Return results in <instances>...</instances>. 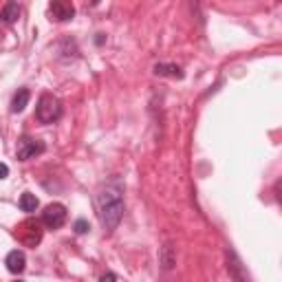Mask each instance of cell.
Masks as SVG:
<instances>
[{
  "label": "cell",
  "mask_w": 282,
  "mask_h": 282,
  "mask_svg": "<svg viewBox=\"0 0 282 282\" xmlns=\"http://www.w3.org/2000/svg\"><path fill=\"white\" fill-rule=\"evenodd\" d=\"M97 212L99 220L106 232H112L119 225L124 216V196H122V185L117 181L106 183L104 188L97 192Z\"/></svg>",
  "instance_id": "cell-1"
},
{
  "label": "cell",
  "mask_w": 282,
  "mask_h": 282,
  "mask_svg": "<svg viewBox=\"0 0 282 282\" xmlns=\"http://www.w3.org/2000/svg\"><path fill=\"white\" fill-rule=\"evenodd\" d=\"M60 115H62V106L60 101L53 97V95H42L38 101V108H35V117H38L40 124H53L58 122Z\"/></svg>",
  "instance_id": "cell-2"
},
{
  "label": "cell",
  "mask_w": 282,
  "mask_h": 282,
  "mask_svg": "<svg viewBox=\"0 0 282 282\" xmlns=\"http://www.w3.org/2000/svg\"><path fill=\"white\" fill-rule=\"evenodd\" d=\"M16 236L20 238L27 247H35V245L42 241V227H40L38 220H25V223L18 227Z\"/></svg>",
  "instance_id": "cell-3"
},
{
  "label": "cell",
  "mask_w": 282,
  "mask_h": 282,
  "mask_svg": "<svg viewBox=\"0 0 282 282\" xmlns=\"http://www.w3.org/2000/svg\"><path fill=\"white\" fill-rule=\"evenodd\" d=\"M64 220H67V207H64L62 203H51V205L42 212V223L49 227V230L62 227Z\"/></svg>",
  "instance_id": "cell-4"
},
{
  "label": "cell",
  "mask_w": 282,
  "mask_h": 282,
  "mask_svg": "<svg viewBox=\"0 0 282 282\" xmlns=\"http://www.w3.org/2000/svg\"><path fill=\"white\" fill-rule=\"evenodd\" d=\"M40 152H44V143L35 141V139H31V137H22V139L18 141L16 154H18V159L20 161H27V159H31V157H35V154H40Z\"/></svg>",
  "instance_id": "cell-5"
},
{
  "label": "cell",
  "mask_w": 282,
  "mask_h": 282,
  "mask_svg": "<svg viewBox=\"0 0 282 282\" xmlns=\"http://www.w3.org/2000/svg\"><path fill=\"white\" fill-rule=\"evenodd\" d=\"M51 14L55 20L64 22V20H71L75 16V7L71 0H51Z\"/></svg>",
  "instance_id": "cell-6"
},
{
  "label": "cell",
  "mask_w": 282,
  "mask_h": 282,
  "mask_svg": "<svg viewBox=\"0 0 282 282\" xmlns=\"http://www.w3.org/2000/svg\"><path fill=\"white\" fill-rule=\"evenodd\" d=\"M5 265H7V269L11 273H22L25 271V265H27V258H25V254H22L20 249H14V251H9L7 254Z\"/></svg>",
  "instance_id": "cell-7"
},
{
  "label": "cell",
  "mask_w": 282,
  "mask_h": 282,
  "mask_svg": "<svg viewBox=\"0 0 282 282\" xmlns=\"http://www.w3.org/2000/svg\"><path fill=\"white\" fill-rule=\"evenodd\" d=\"M18 16H20V5H18L16 0H9V3L5 5L3 9H0V22H5V25H11V22H16Z\"/></svg>",
  "instance_id": "cell-8"
},
{
  "label": "cell",
  "mask_w": 282,
  "mask_h": 282,
  "mask_svg": "<svg viewBox=\"0 0 282 282\" xmlns=\"http://www.w3.org/2000/svg\"><path fill=\"white\" fill-rule=\"evenodd\" d=\"M29 97H31V95H29L27 88H20V91L14 95V101H11V110H14V112H22L27 108V104H29Z\"/></svg>",
  "instance_id": "cell-9"
},
{
  "label": "cell",
  "mask_w": 282,
  "mask_h": 282,
  "mask_svg": "<svg viewBox=\"0 0 282 282\" xmlns=\"http://www.w3.org/2000/svg\"><path fill=\"white\" fill-rule=\"evenodd\" d=\"M40 205V201L35 199V194H31V192H25V194L20 196V209L22 212H35Z\"/></svg>",
  "instance_id": "cell-10"
},
{
  "label": "cell",
  "mask_w": 282,
  "mask_h": 282,
  "mask_svg": "<svg viewBox=\"0 0 282 282\" xmlns=\"http://www.w3.org/2000/svg\"><path fill=\"white\" fill-rule=\"evenodd\" d=\"M154 73L157 75H170V77H179L181 80L183 73H181V69L175 67V64H157L154 67Z\"/></svg>",
  "instance_id": "cell-11"
},
{
  "label": "cell",
  "mask_w": 282,
  "mask_h": 282,
  "mask_svg": "<svg viewBox=\"0 0 282 282\" xmlns=\"http://www.w3.org/2000/svg\"><path fill=\"white\" fill-rule=\"evenodd\" d=\"M161 265H163L165 269L175 267V256H172V247H170V245H165V247L161 249Z\"/></svg>",
  "instance_id": "cell-12"
},
{
  "label": "cell",
  "mask_w": 282,
  "mask_h": 282,
  "mask_svg": "<svg viewBox=\"0 0 282 282\" xmlns=\"http://www.w3.org/2000/svg\"><path fill=\"white\" fill-rule=\"evenodd\" d=\"M75 232L77 234H86L88 232V223H86V220H82V218L77 220V223H75Z\"/></svg>",
  "instance_id": "cell-13"
},
{
  "label": "cell",
  "mask_w": 282,
  "mask_h": 282,
  "mask_svg": "<svg viewBox=\"0 0 282 282\" xmlns=\"http://www.w3.org/2000/svg\"><path fill=\"white\" fill-rule=\"evenodd\" d=\"M9 177V167H7V163H0V181L3 179H7Z\"/></svg>",
  "instance_id": "cell-14"
},
{
  "label": "cell",
  "mask_w": 282,
  "mask_h": 282,
  "mask_svg": "<svg viewBox=\"0 0 282 282\" xmlns=\"http://www.w3.org/2000/svg\"><path fill=\"white\" fill-rule=\"evenodd\" d=\"M106 280H117V275H115V273H106V275H101V282H106Z\"/></svg>",
  "instance_id": "cell-15"
},
{
  "label": "cell",
  "mask_w": 282,
  "mask_h": 282,
  "mask_svg": "<svg viewBox=\"0 0 282 282\" xmlns=\"http://www.w3.org/2000/svg\"><path fill=\"white\" fill-rule=\"evenodd\" d=\"M91 3H93V5H97V3H99V0H91Z\"/></svg>",
  "instance_id": "cell-16"
}]
</instances>
